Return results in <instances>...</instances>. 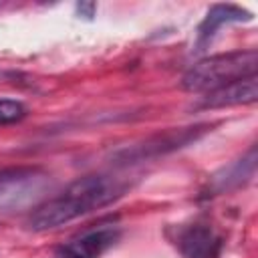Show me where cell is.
I'll use <instances>...</instances> for the list:
<instances>
[{
	"mask_svg": "<svg viewBox=\"0 0 258 258\" xmlns=\"http://www.w3.org/2000/svg\"><path fill=\"white\" fill-rule=\"evenodd\" d=\"M125 183L109 175H85L69 183L58 196L36 206L26 226L32 232H46L64 226L81 216L101 210L123 196Z\"/></svg>",
	"mask_w": 258,
	"mask_h": 258,
	"instance_id": "cell-1",
	"label": "cell"
},
{
	"mask_svg": "<svg viewBox=\"0 0 258 258\" xmlns=\"http://www.w3.org/2000/svg\"><path fill=\"white\" fill-rule=\"evenodd\" d=\"M258 71V52L254 48L248 50H232L222 54H212L196 64H191L181 77V89L187 93H210L234 81L256 75Z\"/></svg>",
	"mask_w": 258,
	"mask_h": 258,
	"instance_id": "cell-2",
	"label": "cell"
},
{
	"mask_svg": "<svg viewBox=\"0 0 258 258\" xmlns=\"http://www.w3.org/2000/svg\"><path fill=\"white\" fill-rule=\"evenodd\" d=\"M208 129H210V125H196V127H183V129H171L165 133H157V135L145 139L143 143H137V145H131L129 149L117 151L115 159L119 163H135V161H143L149 157H157V155H163L167 151L179 149V147L196 141Z\"/></svg>",
	"mask_w": 258,
	"mask_h": 258,
	"instance_id": "cell-3",
	"label": "cell"
},
{
	"mask_svg": "<svg viewBox=\"0 0 258 258\" xmlns=\"http://www.w3.org/2000/svg\"><path fill=\"white\" fill-rule=\"evenodd\" d=\"M256 171V147L252 145L240 159L224 165L222 169H218L210 181H208V196H220L226 191H232L240 185H244L246 181L252 179Z\"/></svg>",
	"mask_w": 258,
	"mask_h": 258,
	"instance_id": "cell-4",
	"label": "cell"
},
{
	"mask_svg": "<svg viewBox=\"0 0 258 258\" xmlns=\"http://www.w3.org/2000/svg\"><path fill=\"white\" fill-rule=\"evenodd\" d=\"M175 246L183 258H216L220 238L206 224H189L177 230Z\"/></svg>",
	"mask_w": 258,
	"mask_h": 258,
	"instance_id": "cell-5",
	"label": "cell"
},
{
	"mask_svg": "<svg viewBox=\"0 0 258 258\" xmlns=\"http://www.w3.org/2000/svg\"><path fill=\"white\" fill-rule=\"evenodd\" d=\"M256 99H258V77L252 75L206 93L200 101V107L220 109V107H232V105H250Z\"/></svg>",
	"mask_w": 258,
	"mask_h": 258,
	"instance_id": "cell-6",
	"label": "cell"
},
{
	"mask_svg": "<svg viewBox=\"0 0 258 258\" xmlns=\"http://www.w3.org/2000/svg\"><path fill=\"white\" fill-rule=\"evenodd\" d=\"M119 240V228L103 226L83 234L77 240H71L58 250L60 258H99Z\"/></svg>",
	"mask_w": 258,
	"mask_h": 258,
	"instance_id": "cell-7",
	"label": "cell"
},
{
	"mask_svg": "<svg viewBox=\"0 0 258 258\" xmlns=\"http://www.w3.org/2000/svg\"><path fill=\"white\" fill-rule=\"evenodd\" d=\"M248 20H252V12H248L242 6H236V4H214L208 10L206 18L202 20V24L198 28V46L208 44L214 38V34L218 32V28H222L224 24L248 22Z\"/></svg>",
	"mask_w": 258,
	"mask_h": 258,
	"instance_id": "cell-8",
	"label": "cell"
},
{
	"mask_svg": "<svg viewBox=\"0 0 258 258\" xmlns=\"http://www.w3.org/2000/svg\"><path fill=\"white\" fill-rule=\"evenodd\" d=\"M28 115V109L22 101L16 99H0V125H12L22 121Z\"/></svg>",
	"mask_w": 258,
	"mask_h": 258,
	"instance_id": "cell-9",
	"label": "cell"
},
{
	"mask_svg": "<svg viewBox=\"0 0 258 258\" xmlns=\"http://www.w3.org/2000/svg\"><path fill=\"white\" fill-rule=\"evenodd\" d=\"M75 10H77L79 16H83L87 20H93V16L97 12V4L95 2H77L75 4Z\"/></svg>",
	"mask_w": 258,
	"mask_h": 258,
	"instance_id": "cell-10",
	"label": "cell"
}]
</instances>
